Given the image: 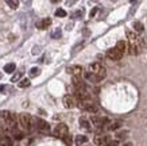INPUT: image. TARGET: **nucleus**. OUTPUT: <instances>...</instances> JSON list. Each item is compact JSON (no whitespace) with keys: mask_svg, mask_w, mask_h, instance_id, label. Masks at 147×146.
Masks as SVG:
<instances>
[{"mask_svg":"<svg viewBox=\"0 0 147 146\" xmlns=\"http://www.w3.org/2000/svg\"><path fill=\"white\" fill-rule=\"evenodd\" d=\"M111 141L109 137H105V135H96L94 137V143L98 146H107V143Z\"/></svg>","mask_w":147,"mask_h":146,"instance_id":"nucleus-9","label":"nucleus"},{"mask_svg":"<svg viewBox=\"0 0 147 146\" xmlns=\"http://www.w3.org/2000/svg\"><path fill=\"white\" fill-rule=\"evenodd\" d=\"M20 77H22V72H18V73H15V75L11 77V81H12V83H15V81L20 80Z\"/></svg>","mask_w":147,"mask_h":146,"instance_id":"nucleus-22","label":"nucleus"},{"mask_svg":"<svg viewBox=\"0 0 147 146\" xmlns=\"http://www.w3.org/2000/svg\"><path fill=\"white\" fill-rule=\"evenodd\" d=\"M63 106L66 107V108H73V107H76L77 102H76V97L74 96H70V95H66V96H63Z\"/></svg>","mask_w":147,"mask_h":146,"instance_id":"nucleus-8","label":"nucleus"},{"mask_svg":"<svg viewBox=\"0 0 147 146\" xmlns=\"http://www.w3.org/2000/svg\"><path fill=\"white\" fill-rule=\"evenodd\" d=\"M7 4L11 7V8H18V5H19V1L18 0H7Z\"/></svg>","mask_w":147,"mask_h":146,"instance_id":"nucleus-18","label":"nucleus"},{"mask_svg":"<svg viewBox=\"0 0 147 146\" xmlns=\"http://www.w3.org/2000/svg\"><path fill=\"white\" fill-rule=\"evenodd\" d=\"M90 122L94 124V126H97V127H101V126H104V124L107 123L108 120L107 118H102V116H92V119H90Z\"/></svg>","mask_w":147,"mask_h":146,"instance_id":"nucleus-10","label":"nucleus"},{"mask_svg":"<svg viewBox=\"0 0 147 146\" xmlns=\"http://www.w3.org/2000/svg\"><path fill=\"white\" fill-rule=\"evenodd\" d=\"M66 72L69 75H73V77H81L82 75V68L80 65H71L66 68Z\"/></svg>","mask_w":147,"mask_h":146,"instance_id":"nucleus-7","label":"nucleus"},{"mask_svg":"<svg viewBox=\"0 0 147 146\" xmlns=\"http://www.w3.org/2000/svg\"><path fill=\"white\" fill-rule=\"evenodd\" d=\"M117 127H119V123H116V122H113V123H109L107 126L108 130H116Z\"/></svg>","mask_w":147,"mask_h":146,"instance_id":"nucleus-23","label":"nucleus"},{"mask_svg":"<svg viewBox=\"0 0 147 146\" xmlns=\"http://www.w3.org/2000/svg\"><path fill=\"white\" fill-rule=\"evenodd\" d=\"M124 146H132V143H125Z\"/></svg>","mask_w":147,"mask_h":146,"instance_id":"nucleus-28","label":"nucleus"},{"mask_svg":"<svg viewBox=\"0 0 147 146\" xmlns=\"http://www.w3.org/2000/svg\"><path fill=\"white\" fill-rule=\"evenodd\" d=\"M59 37H61V30H59V29H57V30L53 33V38H55V39H57V38H59Z\"/></svg>","mask_w":147,"mask_h":146,"instance_id":"nucleus-24","label":"nucleus"},{"mask_svg":"<svg viewBox=\"0 0 147 146\" xmlns=\"http://www.w3.org/2000/svg\"><path fill=\"white\" fill-rule=\"evenodd\" d=\"M71 83H73V87L76 88V92H85V83L81 77H73Z\"/></svg>","mask_w":147,"mask_h":146,"instance_id":"nucleus-5","label":"nucleus"},{"mask_svg":"<svg viewBox=\"0 0 147 146\" xmlns=\"http://www.w3.org/2000/svg\"><path fill=\"white\" fill-rule=\"evenodd\" d=\"M67 133H69V128H67L66 124H63V123H59L54 128V135L58 138H62V139L65 137H67Z\"/></svg>","mask_w":147,"mask_h":146,"instance_id":"nucleus-3","label":"nucleus"},{"mask_svg":"<svg viewBox=\"0 0 147 146\" xmlns=\"http://www.w3.org/2000/svg\"><path fill=\"white\" fill-rule=\"evenodd\" d=\"M0 79H1V72H0Z\"/></svg>","mask_w":147,"mask_h":146,"instance_id":"nucleus-29","label":"nucleus"},{"mask_svg":"<svg viewBox=\"0 0 147 146\" xmlns=\"http://www.w3.org/2000/svg\"><path fill=\"white\" fill-rule=\"evenodd\" d=\"M55 16H59V18H63V16H66V11L62 8H58L55 11Z\"/></svg>","mask_w":147,"mask_h":146,"instance_id":"nucleus-20","label":"nucleus"},{"mask_svg":"<svg viewBox=\"0 0 147 146\" xmlns=\"http://www.w3.org/2000/svg\"><path fill=\"white\" fill-rule=\"evenodd\" d=\"M35 127L39 133H43V134H47L50 133V126L47 122H45L43 119H36L35 120Z\"/></svg>","mask_w":147,"mask_h":146,"instance_id":"nucleus-4","label":"nucleus"},{"mask_svg":"<svg viewBox=\"0 0 147 146\" xmlns=\"http://www.w3.org/2000/svg\"><path fill=\"white\" fill-rule=\"evenodd\" d=\"M107 146H117V141H112L111 139V141L107 143Z\"/></svg>","mask_w":147,"mask_h":146,"instance_id":"nucleus-25","label":"nucleus"},{"mask_svg":"<svg viewBox=\"0 0 147 146\" xmlns=\"http://www.w3.org/2000/svg\"><path fill=\"white\" fill-rule=\"evenodd\" d=\"M80 126L82 128H85V130H90V122L85 116H82V118H80Z\"/></svg>","mask_w":147,"mask_h":146,"instance_id":"nucleus-13","label":"nucleus"},{"mask_svg":"<svg viewBox=\"0 0 147 146\" xmlns=\"http://www.w3.org/2000/svg\"><path fill=\"white\" fill-rule=\"evenodd\" d=\"M40 75V69L39 68H31V71H30V76L31 77H36V76Z\"/></svg>","mask_w":147,"mask_h":146,"instance_id":"nucleus-19","label":"nucleus"},{"mask_svg":"<svg viewBox=\"0 0 147 146\" xmlns=\"http://www.w3.org/2000/svg\"><path fill=\"white\" fill-rule=\"evenodd\" d=\"M51 24V19L50 18H45V19H42L40 22L36 23V27L39 29V30H45V29H47V27Z\"/></svg>","mask_w":147,"mask_h":146,"instance_id":"nucleus-11","label":"nucleus"},{"mask_svg":"<svg viewBox=\"0 0 147 146\" xmlns=\"http://www.w3.org/2000/svg\"><path fill=\"white\" fill-rule=\"evenodd\" d=\"M4 89H5V87H4V85H0V92H3Z\"/></svg>","mask_w":147,"mask_h":146,"instance_id":"nucleus-27","label":"nucleus"},{"mask_svg":"<svg viewBox=\"0 0 147 146\" xmlns=\"http://www.w3.org/2000/svg\"><path fill=\"white\" fill-rule=\"evenodd\" d=\"M107 57L109 58V60H112V61H117V60H120V58L123 57V53H120L116 48H112L107 52Z\"/></svg>","mask_w":147,"mask_h":146,"instance_id":"nucleus-6","label":"nucleus"},{"mask_svg":"<svg viewBox=\"0 0 147 146\" xmlns=\"http://www.w3.org/2000/svg\"><path fill=\"white\" fill-rule=\"evenodd\" d=\"M116 49H117L120 53L124 54V52L127 50V43H125L124 41H119V42L116 43Z\"/></svg>","mask_w":147,"mask_h":146,"instance_id":"nucleus-15","label":"nucleus"},{"mask_svg":"<svg viewBox=\"0 0 147 146\" xmlns=\"http://www.w3.org/2000/svg\"><path fill=\"white\" fill-rule=\"evenodd\" d=\"M28 85H30V80L28 79H24L19 83V87H20V88H26V87H28Z\"/></svg>","mask_w":147,"mask_h":146,"instance_id":"nucleus-21","label":"nucleus"},{"mask_svg":"<svg viewBox=\"0 0 147 146\" xmlns=\"http://www.w3.org/2000/svg\"><path fill=\"white\" fill-rule=\"evenodd\" d=\"M18 120H19V124L22 126L23 130H26L28 133L34 128V119H32L31 115H28V114H20V115L18 116Z\"/></svg>","mask_w":147,"mask_h":146,"instance_id":"nucleus-2","label":"nucleus"},{"mask_svg":"<svg viewBox=\"0 0 147 146\" xmlns=\"http://www.w3.org/2000/svg\"><path fill=\"white\" fill-rule=\"evenodd\" d=\"M15 69H16V65H15L13 62H11V64H7V65L4 67V72H5V73H12Z\"/></svg>","mask_w":147,"mask_h":146,"instance_id":"nucleus-17","label":"nucleus"},{"mask_svg":"<svg viewBox=\"0 0 147 146\" xmlns=\"http://www.w3.org/2000/svg\"><path fill=\"white\" fill-rule=\"evenodd\" d=\"M86 142H88V138L85 137V135H77L76 139H74V143H76L77 146L84 145V143H86Z\"/></svg>","mask_w":147,"mask_h":146,"instance_id":"nucleus-14","label":"nucleus"},{"mask_svg":"<svg viewBox=\"0 0 147 146\" xmlns=\"http://www.w3.org/2000/svg\"><path fill=\"white\" fill-rule=\"evenodd\" d=\"M105 76H107L105 68L102 67L101 64H98V62H94V64L89 65L88 72H85V77L90 80V81H93V83H97V81L102 80Z\"/></svg>","mask_w":147,"mask_h":146,"instance_id":"nucleus-1","label":"nucleus"},{"mask_svg":"<svg viewBox=\"0 0 147 146\" xmlns=\"http://www.w3.org/2000/svg\"><path fill=\"white\" fill-rule=\"evenodd\" d=\"M134 31L135 33H142L143 30H144V26H143V23H140V22H134Z\"/></svg>","mask_w":147,"mask_h":146,"instance_id":"nucleus-16","label":"nucleus"},{"mask_svg":"<svg viewBox=\"0 0 147 146\" xmlns=\"http://www.w3.org/2000/svg\"><path fill=\"white\" fill-rule=\"evenodd\" d=\"M127 50H128V53L131 56H136L139 53V46L136 43H129L127 45Z\"/></svg>","mask_w":147,"mask_h":146,"instance_id":"nucleus-12","label":"nucleus"},{"mask_svg":"<svg viewBox=\"0 0 147 146\" xmlns=\"http://www.w3.org/2000/svg\"><path fill=\"white\" fill-rule=\"evenodd\" d=\"M38 53H39V48H36L35 46V48L32 49V54H38Z\"/></svg>","mask_w":147,"mask_h":146,"instance_id":"nucleus-26","label":"nucleus"}]
</instances>
